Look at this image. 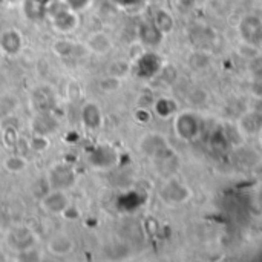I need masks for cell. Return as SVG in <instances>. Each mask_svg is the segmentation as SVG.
I'll list each match as a JSON object with an SVG mask.
<instances>
[{"instance_id":"cell-5","label":"cell","mask_w":262,"mask_h":262,"mask_svg":"<svg viewBox=\"0 0 262 262\" xmlns=\"http://www.w3.org/2000/svg\"><path fill=\"white\" fill-rule=\"evenodd\" d=\"M106 158H112L115 160V155L112 152V149L109 147H104V146H100L94 150V154L91 155V163L95 166V167H107L111 166L109 161H106Z\"/></svg>"},{"instance_id":"cell-4","label":"cell","mask_w":262,"mask_h":262,"mask_svg":"<svg viewBox=\"0 0 262 262\" xmlns=\"http://www.w3.org/2000/svg\"><path fill=\"white\" fill-rule=\"evenodd\" d=\"M45 207L49 212L58 213V212H63L68 207V200L63 195V192H54V193H51V195H48L45 198Z\"/></svg>"},{"instance_id":"cell-9","label":"cell","mask_w":262,"mask_h":262,"mask_svg":"<svg viewBox=\"0 0 262 262\" xmlns=\"http://www.w3.org/2000/svg\"><path fill=\"white\" fill-rule=\"evenodd\" d=\"M117 3H120V5H123V6H127V5H135L138 0H115Z\"/></svg>"},{"instance_id":"cell-2","label":"cell","mask_w":262,"mask_h":262,"mask_svg":"<svg viewBox=\"0 0 262 262\" xmlns=\"http://www.w3.org/2000/svg\"><path fill=\"white\" fill-rule=\"evenodd\" d=\"M52 21H54V26L58 29V31H63V32H69L72 31L75 26H77V15H75V11H72L71 8L64 6L63 8H58L54 14H52Z\"/></svg>"},{"instance_id":"cell-8","label":"cell","mask_w":262,"mask_h":262,"mask_svg":"<svg viewBox=\"0 0 262 262\" xmlns=\"http://www.w3.org/2000/svg\"><path fill=\"white\" fill-rule=\"evenodd\" d=\"M64 3H66L68 8H71L72 11L78 12V11L86 9L92 3V0H64Z\"/></svg>"},{"instance_id":"cell-6","label":"cell","mask_w":262,"mask_h":262,"mask_svg":"<svg viewBox=\"0 0 262 262\" xmlns=\"http://www.w3.org/2000/svg\"><path fill=\"white\" fill-rule=\"evenodd\" d=\"M83 121L89 127H97L100 124V111L94 104H88L83 109Z\"/></svg>"},{"instance_id":"cell-3","label":"cell","mask_w":262,"mask_h":262,"mask_svg":"<svg viewBox=\"0 0 262 262\" xmlns=\"http://www.w3.org/2000/svg\"><path fill=\"white\" fill-rule=\"evenodd\" d=\"M48 250L57 256L60 255H68L74 250V243L71 241L69 236L66 235H55L49 243H48Z\"/></svg>"},{"instance_id":"cell-1","label":"cell","mask_w":262,"mask_h":262,"mask_svg":"<svg viewBox=\"0 0 262 262\" xmlns=\"http://www.w3.org/2000/svg\"><path fill=\"white\" fill-rule=\"evenodd\" d=\"M34 235L31 230L25 229V227H15L8 233V244L11 249L23 252L28 250L34 246Z\"/></svg>"},{"instance_id":"cell-10","label":"cell","mask_w":262,"mask_h":262,"mask_svg":"<svg viewBox=\"0 0 262 262\" xmlns=\"http://www.w3.org/2000/svg\"><path fill=\"white\" fill-rule=\"evenodd\" d=\"M38 5H46V3H49V2H52V0H35Z\"/></svg>"},{"instance_id":"cell-7","label":"cell","mask_w":262,"mask_h":262,"mask_svg":"<svg viewBox=\"0 0 262 262\" xmlns=\"http://www.w3.org/2000/svg\"><path fill=\"white\" fill-rule=\"evenodd\" d=\"M89 46H91V49H94L95 52H100V54L106 52L111 48L107 37L101 32H97L89 38Z\"/></svg>"}]
</instances>
